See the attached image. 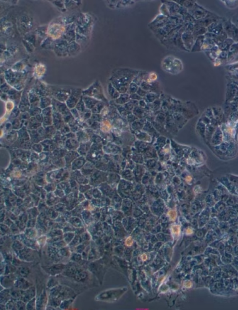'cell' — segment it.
I'll use <instances>...</instances> for the list:
<instances>
[{"label":"cell","instance_id":"obj_24","mask_svg":"<svg viewBox=\"0 0 238 310\" xmlns=\"http://www.w3.org/2000/svg\"><path fill=\"white\" fill-rule=\"evenodd\" d=\"M62 286L60 285H56L50 289V296L52 297H57L58 295L59 294L60 291L62 290Z\"/></svg>","mask_w":238,"mask_h":310},{"label":"cell","instance_id":"obj_16","mask_svg":"<svg viewBox=\"0 0 238 310\" xmlns=\"http://www.w3.org/2000/svg\"><path fill=\"white\" fill-rule=\"evenodd\" d=\"M75 134L77 140L79 141H84L86 142H88V140H89V135L84 129H81L80 130L77 132V133H75Z\"/></svg>","mask_w":238,"mask_h":310},{"label":"cell","instance_id":"obj_15","mask_svg":"<svg viewBox=\"0 0 238 310\" xmlns=\"http://www.w3.org/2000/svg\"><path fill=\"white\" fill-rule=\"evenodd\" d=\"M12 298L10 294V289L5 288L1 291V304L6 305Z\"/></svg>","mask_w":238,"mask_h":310},{"label":"cell","instance_id":"obj_23","mask_svg":"<svg viewBox=\"0 0 238 310\" xmlns=\"http://www.w3.org/2000/svg\"><path fill=\"white\" fill-rule=\"evenodd\" d=\"M80 271H81L78 270L75 266H70L65 271V274L67 276L74 277V276Z\"/></svg>","mask_w":238,"mask_h":310},{"label":"cell","instance_id":"obj_22","mask_svg":"<svg viewBox=\"0 0 238 310\" xmlns=\"http://www.w3.org/2000/svg\"><path fill=\"white\" fill-rule=\"evenodd\" d=\"M75 108L78 111L80 115L85 111L87 109L86 107L85 104L84 103V101H83V97H82L81 99L80 100L79 102H78V103H77V104L76 105V107Z\"/></svg>","mask_w":238,"mask_h":310},{"label":"cell","instance_id":"obj_11","mask_svg":"<svg viewBox=\"0 0 238 310\" xmlns=\"http://www.w3.org/2000/svg\"><path fill=\"white\" fill-rule=\"evenodd\" d=\"M83 99L86 108L91 110L96 106L97 104L100 102L99 101L96 99L88 96H83Z\"/></svg>","mask_w":238,"mask_h":310},{"label":"cell","instance_id":"obj_34","mask_svg":"<svg viewBox=\"0 0 238 310\" xmlns=\"http://www.w3.org/2000/svg\"><path fill=\"white\" fill-rule=\"evenodd\" d=\"M73 301V300L72 298L62 301V303H61L59 306L60 308L61 309H67L70 306V305L72 304Z\"/></svg>","mask_w":238,"mask_h":310},{"label":"cell","instance_id":"obj_8","mask_svg":"<svg viewBox=\"0 0 238 310\" xmlns=\"http://www.w3.org/2000/svg\"><path fill=\"white\" fill-rule=\"evenodd\" d=\"M36 295V288L33 286H31L26 290H23L20 300L26 303L29 301L30 300L35 298Z\"/></svg>","mask_w":238,"mask_h":310},{"label":"cell","instance_id":"obj_12","mask_svg":"<svg viewBox=\"0 0 238 310\" xmlns=\"http://www.w3.org/2000/svg\"><path fill=\"white\" fill-rule=\"evenodd\" d=\"M48 302L46 294L44 291H43L40 296L36 300V310H42L45 307Z\"/></svg>","mask_w":238,"mask_h":310},{"label":"cell","instance_id":"obj_3","mask_svg":"<svg viewBox=\"0 0 238 310\" xmlns=\"http://www.w3.org/2000/svg\"><path fill=\"white\" fill-rule=\"evenodd\" d=\"M16 254L21 260L25 261H32L34 258V252L32 249L24 248L20 251L16 252Z\"/></svg>","mask_w":238,"mask_h":310},{"label":"cell","instance_id":"obj_38","mask_svg":"<svg viewBox=\"0 0 238 310\" xmlns=\"http://www.w3.org/2000/svg\"><path fill=\"white\" fill-rule=\"evenodd\" d=\"M60 132L62 134V135H65L68 133L71 132L70 127L68 124L65 123L60 130Z\"/></svg>","mask_w":238,"mask_h":310},{"label":"cell","instance_id":"obj_40","mask_svg":"<svg viewBox=\"0 0 238 310\" xmlns=\"http://www.w3.org/2000/svg\"><path fill=\"white\" fill-rule=\"evenodd\" d=\"M12 126V129H20L21 128V127H20L21 123L19 119H14V120H12V122L11 123Z\"/></svg>","mask_w":238,"mask_h":310},{"label":"cell","instance_id":"obj_20","mask_svg":"<svg viewBox=\"0 0 238 310\" xmlns=\"http://www.w3.org/2000/svg\"><path fill=\"white\" fill-rule=\"evenodd\" d=\"M78 141H76L75 139H69L67 140L66 142V146L69 149H73L77 148L79 147Z\"/></svg>","mask_w":238,"mask_h":310},{"label":"cell","instance_id":"obj_44","mask_svg":"<svg viewBox=\"0 0 238 310\" xmlns=\"http://www.w3.org/2000/svg\"><path fill=\"white\" fill-rule=\"evenodd\" d=\"M92 120L93 121H97V122H100L101 123L103 120V116L101 115V114H92V115L91 117Z\"/></svg>","mask_w":238,"mask_h":310},{"label":"cell","instance_id":"obj_47","mask_svg":"<svg viewBox=\"0 0 238 310\" xmlns=\"http://www.w3.org/2000/svg\"><path fill=\"white\" fill-rule=\"evenodd\" d=\"M180 226L179 225H174L172 227V231L175 235H179L180 232Z\"/></svg>","mask_w":238,"mask_h":310},{"label":"cell","instance_id":"obj_5","mask_svg":"<svg viewBox=\"0 0 238 310\" xmlns=\"http://www.w3.org/2000/svg\"><path fill=\"white\" fill-rule=\"evenodd\" d=\"M16 277L13 274L8 275H4L1 276V286L5 288H10L14 286V283L16 281Z\"/></svg>","mask_w":238,"mask_h":310},{"label":"cell","instance_id":"obj_45","mask_svg":"<svg viewBox=\"0 0 238 310\" xmlns=\"http://www.w3.org/2000/svg\"><path fill=\"white\" fill-rule=\"evenodd\" d=\"M168 215L170 217L171 220L174 221L175 220V219L177 217V213L176 211L174 210H170L167 213Z\"/></svg>","mask_w":238,"mask_h":310},{"label":"cell","instance_id":"obj_1","mask_svg":"<svg viewBox=\"0 0 238 310\" xmlns=\"http://www.w3.org/2000/svg\"><path fill=\"white\" fill-rule=\"evenodd\" d=\"M82 92L80 89H74L70 93L69 98L66 102V104L69 109H72L75 108L77 103L82 98Z\"/></svg>","mask_w":238,"mask_h":310},{"label":"cell","instance_id":"obj_43","mask_svg":"<svg viewBox=\"0 0 238 310\" xmlns=\"http://www.w3.org/2000/svg\"><path fill=\"white\" fill-rule=\"evenodd\" d=\"M26 303L21 300L17 301L16 307L17 310H26Z\"/></svg>","mask_w":238,"mask_h":310},{"label":"cell","instance_id":"obj_42","mask_svg":"<svg viewBox=\"0 0 238 310\" xmlns=\"http://www.w3.org/2000/svg\"><path fill=\"white\" fill-rule=\"evenodd\" d=\"M12 248H13V249L14 250V252H17V251H19L21 250V249H23L24 248L23 246V244H21L19 242L16 241L13 244Z\"/></svg>","mask_w":238,"mask_h":310},{"label":"cell","instance_id":"obj_32","mask_svg":"<svg viewBox=\"0 0 238 310\" xmlns=\"http://www.w3.org/2000/svg\"><path fill=\"white\" fill-rule=\"evenodd\" d=\"M53 124L52 116H44V120L43 122V127H49L52 126Z\"/></svg>","mask_w":238,"mask_h":310},{"label":"cell","instance_id":"obj_39","mask_svg":"<svg viewBox=\"0 0 238 310\" xmlns=\"http://www.w3.org/2000/svg\"><path fill=\"white\" fill-rule=\"evenodd\" d=\"M58 285V282L56 279L55 278H51L48 281L47 286V288L51 289L53 287Z\"/></svg>","mask_w":238,"mask_h":310},{"label":"cell","instance_id":"obj_27","mask_svg":"<svg viewBox=\"0 0 238 310\" xmlns=\"http://www.w3.org/2000/svg\"><path fill=\"white\" fill-rule=\"evenodd\" d=\"M85 159L84 157H80L77 158L75 160L73 161V168L74 169L75 168H80L81 167L83 166L85 162Z\"/></svg>","mask_w":238,"mask_h":310},{"label":"cell","instance_id":"obj_48","mask_svg":"<svg viewBox=\"0 0 238 310\" xmlns=\"http://www.w3.org/2000/svg\"><path fill=\"white\" fill-rule=\"evenodd\" d=\"M34 117H36V119L37 120V121L43 124V120H44V116L43 115V114H40V115H37L36 116H34Z\"/></svg>","mask_w":238,"mask_h":310},{"label":"cell","instance_id":"obj_35","mask_svg":"<svg viewBox=\"0 0 238 310\" xmlns=\"http://www.w3.org/2000/svg\"><path fill=\"white\" fill-rule=\"evenodd\" d=\"M89 142H86L85 143L82 144V145L79 148V152L82 154H86V152H88V149L89 148V147H88L89 146Z\"/></svg>","mask_w":238,"mask_h":310},{"label":"cell","instance_id":"obj_33","mask_svg":"<svg viewBox=\"0 0 238 310\" xmlns=\"http://www.w3.org/2000/svg\"><path fill=\"white\" fill-rule=\"evenodd\" d=\"M59 252L60 255L63 257H69L71 255V249L66 247L60 249Z\"/></svg>","mask_w":238,"mask_h":310},{"label":"cell","instance_id":"obj_14","mask_svg":"<svg viewBox=\"0 0 238 310\" xmlns=\"http://www.w3.org/2000/svg\"><path fill=\"white\" fill-rule=\"evenodd\" d=\"M147 120L146 119H137L134 121L133 123H132L130 126L131 129H133V130L135 131H139L142 130L145 124L147 122Z\"/></svg>","mask_w":238,"mask_h":310},{"label":"cell","instance_id":"obj_31","mask_svg":"<svg viewBox=\"0 0 238 310\" xmlns=\"http://www.w3.org/2000/svg\"><path fill=\"white\" fill-rule=\"evenodd\" d=\"M36 309V300L35 298L27 303L26 310H33Z\"/></svg>","mask_w":238,"mask_h":310},{"label":"cell","instance_id":"obj_2","mask_svg":"<svg viewBox=\"0 0 238 310\" xmlns=\"http://www.w3.org/2000/svg\"><path fill=\"white\" fill-rule=\"evenodd\" d=\"M102 92L101 88L100 86L96 83V84L93 85L88 89L82 92V94L84 96L95 97L96 99L100 101L101 99H103V96L102 95V92Z\"/></svg>","mask_w":238,"mask_h":310},{"label":"cell","instance_id":"obj_53","mask_svg":"<svg viewBox=\"0 0 238 310\" xmlns=\"http://www.w3.org/2000/svg\"><path fill=\"white\" fill-rule=\"evenodd\" d=\"M190 285H191V283H190V282H187V283H186V284H185V286H186L187 287H190Z\"/></svg>","mask_w":238,"mask_h":310},{"label":"cell","instance_id":"obj_4","mask_svg":"<svg viewBox=\"0 0 238 310\" xmlns=\"http://www.w3.org/2000/svg\"><path fill=\"white\" fill-rule=\"evenodd\" d=\"M52 105L53 111L60 112L62 115V116L70 112V110L69 109L66 104L62 103L57 99H52Z\"/></svg>","mask_w":238,"mask_h":310},{"label":"cell","instance_id":"obj_46","mask_svg":"<svg viewBox=\"0 0 238 310\" xmlns=\"http://www.w3.org/2000/svg\"><path fill=\"white\" fill-rule=\"evenodd\" d=\"M85 246L84 245L82 244H81V245H79L76 247V248H75V252H77V253H82L84 250L85 249Z\"/></svg>","mask_w":238,"mask_h":310},{"label":"cell","instance_id":"obj_26","mask_svg":"<svg viewBox=\"0 0 238 310\" xmlns=\"http://www.w3.org/2000/svg\"><path fill=\"white\" fill-rule=\"evenodd\" d=\"M166 115L164 114H160L157 115L155 117L154 121L160 124L165 126L166 123Z\"/></svg>","mask_w":238,"mask_h":310},{"label":"cell","instance_id":"obj_13","mask_svg":"<svg viewBox=\"0 0 238 310\" xmlns=\"http://www.w3.org/2000/svg\"><path fill=\"white\" fill-rule=\"evenodd\" d=\"M113 129V126L111 121L109 119H103L101 122L100 130L102 133L108 134Z\"/></svg>","mask_w":238,"mask_h":310},{"label":"cell","instance_id":"obj_49","mask_svg":"<svg viewBox=\"0 0 238 310\" xmlns=\"http://www.w3.org/2000/svg\"><path fill=\"white\" fill-rule=\"evenodd\" d=\"M125 244L126 246H131L132 245H133V240L131 237H129L127 238L125 241Z\"/></svg>","mask_w":238,"mask_h":310},{"label":"cell","instance_id":"obj_6","mask_svg":"<svg viewBox=\"0 0 238 310\" xmlns=\"http://www.w3.org/2000/svg\"><path fill=\"white\" fill-rule=\"evenodd\" d=\"M76 296L75 291L70 288L67 287H62V290L58 295V298H59L62 301L64 300H69L73 298Z\"/></svg>","mask_w":238,"mask_h":310},{"label":"cell","instance_id":"obj_52","mask_svg":"<svg viewBox=\"0 0 238 310\" xmlns=\"http://www.w3.org/2000/svg\"><path fill=\"white\" fill-rule=\"evenodd\" d=\"M186 181H187V182H189V181H191V180H192V178H191V176H188L186 177Z\"/></svg>","mask_w":238,"mask_h":310},{"label":"cell","instance_id":"obj_37","mask_svg":"<svg viewBox=\"0 0 238 310\" xmlns=\"http://www.w3.org/2000/svg\"><path fill=\"white\" fill-rule=\"evenodd\" d=\"M53 109L52 107H49L42 110V113L44 116H52Z\"/></svg>","mask_w":238,"mask_h":310},{"label":"cell","instance_id":"obj_50","mask_svg":"<svg viewBox=\"0 0 238 310\" xmlns=\"http://www.w3.org/2000/svg\"><path fill=\"white\" fill-rule=\"evenodd\" d=\"M141 259H142L143 261H146L147 259V254H143L141 255Z\"/></svg>","mask_w":238,"mask_h":310},{"label":"cell","instance_id":"obj_41","mask_svg":"<svg viewBox=\"0 0 238 310\" xmlns=\"http://www.w3.org/2000/svg\"><path fill=\"white\" fill-rule=\"evenodd\" d=\"M82 259V255L80 253L74 252L71 255V259L73 261L79 262L81 261Z\"/></svg>","mask_w":238,"mask_h":310},{"label":"cell","instance_id":"obj_9","mask_svg":"<svg viewBox=\"0 0 238 310\" xmlns=\"http://www.w3.org/2000/svg\"><path fill=\"white\" fill-rule=\"evenodd\" d=\"M32 284L23 277H21L16 279L14 283V287L21 290H25L31 287Z\"/></svg>","mask_w":238,"mask_h":310},{"label":"cell","instance_id":"obj_7","mask_svg":"<svg viewBox=\"0 0 238 310\" xmlns=\"http://www.w3.org/2000/svg\"><path fill=\"white\" fill-rule=\"evenodd\" d=\"M53 125L57 130L60 131L65 123L63 120V116L58 112L53 111L52 115Z\"/></svg>","mask_w":238,"mask_h":310},{"label":"cell","instance_id":"obj_10","mask_svg":"<svg viewBox=\"0 0 238 310\" xmlns=\"http://www.w3.org/2000/svg\"><path fill=\"white\" fill-rule=\"evenodd\" d=\"M65 268L66 265L64 264H57L47 268V271L49 273L51 274L52 275L55 276L56 275L60 274L63 272V270Z\"/></svg>","mask_w":238,"mask_h":310},{"label":"cell","instance_id":"obj_29","mask_svg":"<svg viewBox=\"0 0 238 310\" xmlns=\"http://www.w3.org/2000/svg\"><path fill=\"white\" fill-rule=\"evenodd\" d=\"M104 108V105L101 103V102H99L92 109V112L93 114H101V112Z\"/></svg>","mask_w":238,"mask_h":310},{"label":"cell","instance_id":"obj_28","mask_svg":"<svg viewBox=\"0 0 238 310\" xmlns=\"http://www.w3.org/2000/svg\"><path fill=\"white\" fill-rule=\"evenodd\" d=\"M17 270V268L14 265H12L10 263H8L6 265L5 268V272L4 275H8L10 274H13V272H16Z\"/></svg>","mask_w":238,"mask_h":310},{"label":"cell","instance_id":"obj_51","mask_svg":"<svg viewBox=\"0 0 238 310\" xmlns=\"http://www.w3.org/2000/svg\"><path fill=\"white\" fill-rule=\"evenodd\" d=\"M192 232H193V231H192V230L191 229L189 228H188L187 230V233L188 234V235H190Z\"/></svg>","mask_w":238,"mask_h":310},{"label":"cell","instance_id":"obj_17","mask_svg":"<svg viewBox=\"0 0 238 310\" xmlns=\"http://www.w3.org/2000/svg\"><path fill=\"white\" fill-rule=\"evenodd\" d=\"M23 290L17 289L16 288H12L10 289V294L12 298H14L17 300H20L21 295L23 294Z\"/></svg>","mask_w":238,"mask_h":310},{"label":"cell","instance_id":"obj_36","mask_svg":"<svg viewBox=\"0 0 238 310\" xmlns=\"http://www.w3.org/2000/svg\"><path fill=\"white\" fill-rule=\"evenodd\" d=\"M19 273L20 275L23 278H25L29 274L30 270L26 267H21L19 268Z\"/></svg>","mask_w":238,"mask_h":310},{"label":"cell","instance_id":"obj_18","mask_svg":"<svg viewBox=\"0 0 238 310\" xmlns=\"http://www.w3.org/2000/svg\"><path fill=\"white\" fill-rule=\"evenodd\" d=\"M73 278L77 282H83L88 278V273L85 271H80Z\"/></svg>","mask_w":238,"mask_h":310},{"label":"cell","instance_id":"obj_21","mask_svg":"<svg viewBox=\"0 0 238 310\" xmlns=\"http://www.w3.org/2000/svg\"><path fill=\"white\" fill-rule=\"evenodd\" d=\"M52 104V101L49 98L46 97H42L40 99V108L42 109H44L47 107H50V105Z\"/></svg>","mask_w":238,"mask_h":310},{"label":"cell","instance_id":"obj_25","mask_svg":"<svg viewBox=\"0 0 238 310\" xmlns=\"http://www.w3.org/2000/svg\"><path fill=\"white\" fill-rule=\"evenodd\" d=\"M18 300L12 298L6 303V308L7 310H17L16 303Z\"/></svg>","mask_w":238,"mask_h":310},{"label":"cell","instance_id":"obj_30","mask_svg":"<svg viewBox=\"0 0 238 310\" xmlns=\"http://www.w3.org/2000/svg\"><path fill=\"white\" fill-rule=\"evenodd\" d=\"M29 112L31 117H34L37 115L42 114V109L38 107L30 108Z\"/></svg>","mask_w":238,"mask_h":310},{"label":"cell","instance_id":"obj_19","mask_svg":"<svg viewBox=\"0 0 238 310\" xmlns=\"http://www.w3.org/2000/svg\"><path fill=\"white\" fill-rule=\"evenodd\" d=\"M62 301L57 297L50 296L48 300V305H50L55 308L59 307Z\"/></svg>","mask_w":238,"mask_h":310}]
</instances>
